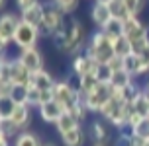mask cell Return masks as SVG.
<instances>
[{"label": "cell", "instance_id": "obj_3", "mask_svg": "<svg viewBox=\"0 0 149 146\" xmlns=\"http://www.w3.org/2000/svg\"><path fill=\"white\" fill-rule=\"evenodd\" d=\"M65 25H67L65 23V14L61 10H57L55 6H49L47 4V8H45V18H43V22H41V25H39L41 37H53L59 29L65 27Z\"/></svg>", "mask_w": 149, "mask_h": 146}, {"label": "cell", "instance_id": "obj_37", "mask_svg": "<svg viewBox=\"0 0 149 146\" xmlns=\"http://www.w3.org/2000/svg\"><path fill=\"white\" fill-rule=\"evenodd\" d=\"M143 95L149 99V80H147V84H145V88H143Z\"/></svg>", "mask_w": 149, "mask_h": 146}, {"label": "cell", "instance_id": "obj_32", "mask_svg": "<svg viewBox=\"0 0 149 146\" xmlns=\"http://www.w3.org/2000/svg\"><path fill=\"white\" fill-rule=\"evenodd\" d=\"M108 6H110L112 18H118V20H126V18H127L126 8H124V2H122V0H112Z\"/></svg>", "mask_w": 149, "mask_h": 146}, {"label": "cell", "instance_id": "obj_15", "mask_svg": "<svg viewBox=\"0 0 149 146\" xmlns=\"http://www.w3.org/2000/svg\"><path fill=\"white\" fill-rule=\"evenodd\" d=\"M31 86H36L37 90H41V92H45V90H53L55 88V84L57 82L53 80V76L45 68H41V70H37V72L31 74Z\"/></svg>", "mask_w": 149, "mask_h": 146}, {"label": "cell", "instance_id": "obj_35", "mask_svg": "<svg viewBox=\"0 0 149 146\" xmlns=\"http://www.w3.org/2000/svg\"><path fill=\"white\" fill-rule=\"evenodd\" d=\"M37 2H39V0H16V6L20 8V12H24V10H28L30 6H33Z\"/></svg>", "mask_w": 149, "mask_h": 146}, {"label": "cell", "instance_id": "obj_5", "mask_svg": "<svg viewBox=\"0 0 149 146\" xmlns=\"http://www.w3.org/2000/svg\"><path fill=\"white\" fill-rule=\"evenodd\" d=\"M39 29L31 23H26V22H20L18 29H16V35H14V45L24 51V49H31V47H37V41H39Z\"/></svg>", "mask_w": 149, "mask_h": 146}, {"label": "cell", "instance_id": "obj_34", "mask_svg": "<svg viewBox=\"0 0 149 146\" xmlns=\"http://www.w3.org/2000/svg\"><path fill=\"white\" fill-rule=\"evenodd\" d=\"M114 146H132V136H122V134H118L114 138Z\"/></svg>", "mask_w": 149, "mask_h": 146}, {"label": "cell", "instance_id": "obj_41", "mask_svg": "<svg viewBox=\"0 0 149 146\" xmlns=\"http://www.w3.org/2000/svg\"><path fill=\"white\" fill-rule=\"evenodd\" d=\"M143 146H149V138H147V140H145V142H143Z\"/></svg>", "mask_w": 149, "mask_h": 146}, {"label": "cell", "instance_id": "obj_9", "mask_svg": "<svg viewBox=\"0 0 149 146\" xmlns=\"http://www.w3.org/2000/svg\"><path fill=\"white\" fill-rule=\"evenodd\" d=\"M18 57H20V60L24 62V66H26L31 74L43 68V55H41V51H39L37 47L24 49V51H20V55H18Z\"/></svg>", "mask_w": 149, "mask_h": 146}, {"label": "cell", "instance_id": "obj_21", "mask_svg": "<svg viewBox=\"0 0 149 146\" xmlns=\"http://www.w3.org/2000/svg\"><path fill=\"white\" fill-rule=\"evenodd\" d=\"M110 41H112V47H114V55L118 58H124V57H127L130 53H134L132 43L127 41L126 37H116V39H110Z\"/></svg>", "mask_w": 149, "mask_h": 146}, {"label": "cell", "instance_id": "obj_25", "mask_svg": "<svg viewBox=\"0 0 149 146\" xmlns=\"http://www.w3.org/2000/svg\"><path fill=\"white\" fill-rule=\"evenodd\" d=\"M134 82V76L130 72H126L124 68L122 70H116V72L112 74V80H110V86L116 90V88H126V86H130Z\"/></svg>", "mask_w": 149, "mask_h": 146}, {"label": "cell", "instance_id": "obj_10", "mask_svg": "<svg viewBox=\"0 0 149 146\" xmlns=\"http://www.w3.org/2000/svg\"><path fill=\"white\" fill-rule=\"evenodd\" d=\"M10 121L20 129V131H30V123H31V107L28 103H22V105H14L12 109V115H10Z\"/></svg>", "mask_w": 149, "mask_h": 146}, {"label": "cell", "instance_id": "obj_31", "mask_svg": "<svg viewBox=\"0 0 149 146\" xmlns=\"http://www.w3.org/2000/svg\"><path fill=\"white\" fill-rule=\"evenodd\" d=\"M28 105L31 109L33 107H39L41 105V90H37L36 86H28Z\"/></svg>", "mask_w": 149, "mask_h": 146}, {"label": "cell", "instance_id": "obj_40", "mask_svg": "<svg viewBox=\"0 0 149 146\" xmlns=\"http://www.w3.org/2000/svg\"><path fill=\"white\" fill-rule=\"evenodd\" d=\"M92 146H106V144H102V142H94Z\"/></svg>", "mask_w": 149, "mask_h": 146}, {"label": "cell", "instance_id": "obj_29", "mask_svg": "<svg viewBox=\"0 0 149 146\" xmlns=\"http://www.w3.org/2000/svg\"><path fill=\"white\" fill-rule=\"evenodd\" d=\"M0 132H4V134H6L8 138H12L14 140L16 136H18V134H20V129H18V127H16L14 123H12V121H10V119H0Z\"/></svg>", "mask_w": 149, "mask_h": 146}, {"label": "cell", "instance_id": "obj_13", "mask_svg": "<svg viewBox=\"0 0 149 146\" xmlns=\"http://www.w3.org/2000/svg\"><path fill=\"white\" fill-rule=\"evenodd\" d=\"M90 20L98 25V29H102L106 23L112 20V12L110 6L104 4V2H94L92 8H90Z\"/></svg>", "mask_w": 149, "mask_h": 146}, {"label": "cell", "instance_id": "obj_22", "mask_svg": "<svg viewBox=\"0 0 149 146\" xmlns=\"http://www.w3.org/2000/svg\"><path fill=\"white\" fill-rule=\"evenodd\" d=\"M106 35L110 39H116V37H124V20H118V18H112L110 22L102 27Z\"/></svg>", "mask_w": 149, "mask_h": 146}, {"label": "cell", "instance_id": "obj_11", "mask_svg": "<svg viewBox=\"0 0 149 146\" xmlns=\"http://www.w3.org/2000/svg\"><path fill=\"white\" fill-rule=\"evenodd\" d=\"M71 66H73V74H74V76H79V78H86V76L92 74L96 62H94L86 53H81V55L73 57V64H71Z\"/></svg>", "mask_w": 149, "mask_h": 146}, {"label": "cell", "instance_id": "obj_30", "mask_svg": "<svg viewBox=\"0 0 149 146\" xmlns=\"http://www.w3.org/2000/svg\"><path fill=\"white\" fill-rule=\"evenodd\" d=\"M132 131H134L135 136H139V138L147 140V138H149V117H143V119H141L137 125H134V127H132Z\"/></svg>", "mask_w": 149, "mask_h": 146}, {"label": "cell", "instance_id": "obj_14", "mask_svg": "<svg viewBox=\"0 0 149 146\" xmlns=\"http://www.w3.org/2000/svg\"><path fill=\"white\" fill-rule=\"evenodd\" d=\"M31 82V72L24 66L20 57L12 58V84H20V86H30Z\"/></svg>", "mask_w": 149, "mask_h": 146}, {"label": "cell", "instance_id": "obj_2", "mask_svg": "<svg viewBox=\"0 0 149 146\" xmlns=\"http://www.w3.org/2000/svg\"><path fill=\"white\" fill-rule=\"evenodd\" d=\"M110 99H112V86L110 84L96 82L94 88H90L88 92L84 94V105H86V109L90 113H98V115L110 103Z\"/></svg>", "mask_w": 149, "mask_h": 146}, {"label": "cell", "instance_id": "obj_19", "mask_svg": "<svg viewBox=\"0 0 149 146\" xmlns=\"http://www.w3.org/2000/svg\"><path fill=\"white\" fill-rule=\"evenodd\" d=\"M12 146H43V142L33 131H24L12 140Z\"/></svg>", "mask_w": 149, "mask_h": 146}, {"label": "cell", "instance_id": "obj_39", "mask_svg": "<svg viewBox=\"0 0 149 146\" xmlns=\"http://www.w3.org/2000/svg\"><path fill=\"white\" fill-rule=\"evenodd\" d=\"M43 146H57L55 142H43Z\"/></svg>", "mask_w": 149, "mask_h": 146}, {"label": "cell", "instance_id": "obj_42", "mask_svg": "<svg viewBox=\"0 0 149 146\" xmlns=\"http://www.w3.org/2000/svg\"><path fill=\"white\" fill-rule=\"evenodd\" d=\"M0 4H2V6H4V4H6V0H0Z\"/></svg>", "mask_w": 149, "mask_h": 146}, {"label": "cell", "instance_id": "obj_18", "mask_svg": "<svg viewBox=\"0 0 149 146\" xmlns=\"http://www.w3.org/2000/svg\"><path fill=\"white\" fill-rule=\"evenodd\" d=\"M84 138H86V134L82 131V127H77L73 131L61 134V144L63 146H84Z\"/></svg>", "mask_w": 149, "mask_h": 146}, {"label": "cell", "instance_id": "obj_28", "mask_svg": "<svg viewBox=\"0 0 149 146\" xmlns=\"http://www.w3.org/2000/svg\"><path fill=\"white\" fill-rule=\"evenodd\" d=\"M79 2L81 0H53V6L67 16V14H73L74 10L79 8Z\"/></svg>", "mask_w": 149, "mask_h": 146}, {"label": "cell", "instance_id": "obj_38", "mask_svg": "<svg viewBox=\"0 0 149 146\" xmlns=\"http://www.w3.org/2000/svg\"><path fill=\"white\" fill-rule=\"evenodd\" d=\"M145 39H147V45H149V25H147V31H145Z\"/></svg>", "mask_w": 149, "mask_h": 146}, {"label": "cell", "instance_id": "obj_23", "mask_svg": "<svg viewBox=\"0 0 149 146\" xmlns=\"http://www.w3.org/2000/svg\"><path fill=\"white\" fill-rule=\"evenodd\" d=\"M112 74H114V70H112L108 64H96L90 76H92V80H94V82H100V84H110Z\"/></svg>", "mask_w": 149, "mask_h": 146}, {"label": "cell", "instance_id": "obj_36", "mask_svg": "<svg viewBox=\"0 0 149 146\" xmlns=\"http://www.w3.org/2000/svg\"><path fill=\"white\" fill-rule=\"evenodd\" d=\"M143 142H145V140L143 138H139V136H132V146H143Z\"/></svg>", "mask_w": 149, "mask_h": 146}, {"label": "cell", "instance_id": "obj_12", "mask_svg": "<svg viewBox=\"0 0 149 146\" xmlns=\"http://www.w3.org/2000/svg\"><path fill=\"white\" fill-rule=\"evenodd\" d=\"M45 8H47V4L37 2V4L30 6L28 10L20 12V20L26 23H31V25H36L39 29V25H41V22H43V18H45Z\"/></svg>", "mask_w": 149, "mask_h": 146}, {"label": "cell", "instance_id": "obj_8", "mask_svg": "<svg viewBox=\"0 0 149 146\" xmlns=\"http://www.w3.org/2000/svg\"><path fill=\"white\" fill-rule=\"evenodd\" d=\"M65 111L67 109H65L57 99H51V101H47V103H43V105L37 107V115H39V119H41L43 123L55 127V123L61 119V115H63Z\"/></svg>", "mask_w": 149, "mask_h": 146}, {"label": "cell", "instance_id": "obj_20", "mask_svg": "<svg viewBox=\"0 0 149 146\" xmlns=\"http://www.w3.org/2000/svg\"><path fill=\"white\" fill-rule=\"evenodd\" d=\"M122 64H124V70L135 78V76H139V70H141V57L137 53H130L127 57L122 58Z\"/></svg>", "mask_w": 149, "mask_h": 146}, {"label": "cell", "instance_id": "obj_24", "mask_svg": "<svg viewBox=\"0 0 149 146\" xmlns=\"http://www.w3.org/2000/svg\"><path fill=\"white\" fill-rule=\"evenodd\" d=\"M8 99L14 103V105H22V103H28V86L12 84V90H10V95H8Z\"/></svg>", "mask_w": 149, "mask_h": 146}, {"label": "cell", "instance_id": "obj_1", "mask_svg": "<svg viewBox=\"0 0 149 146\" xmlns=\"http://www.w3.org/2000/svg\"><path fill=\"white\" fill-rule=\"evenodd\" d=\"M86 55H88L96 64H108L112 58L116 57L114 55V47H112L110 37L106 35L102 29L94 31L88 39V45H86Z\"/></svg>", "mask_w": 149, "mask_h": 146}, {"label": "cell", "instance_id": "obj_6", "mask_svg": "<svg viewBox=\"0 0 149 146\" xmlns=\"http://www.w3.org/2000/svg\"><path fill=\"white\" fill-rule=\"evenodd\" d=\"M20 16L12 14V12H8L0 18V49L2 51H6L8 45L14 43V35H16V29L20 25Z\"/></svg>", "mask_w": 149, "mask_h": 146}, {"label": "cell", "instance_id": "obj_33", "mask_svg": "<svg viewBox=\"0 0 149 146\" xmlns=\"http://www.w3.org/2000/svg\"><path fill=\"white\" fill-rule=\"evenodd\" d=\"M69 111H71V113H73V115L77 117V119H79V123H82V121L86 119V115L90 113V111L86 109V105H84L82 101H79V103H77V105L73 107V109H69Z\"/></svg>", "mask_w": 149, "mask_h": 146}, {"label": "cell", "instance_id": "obj_17", "mask_svg": "<svg viewBox=\"0 0 149 146\" xmlns=\"http://www.w3.org/2000/svg\"><path fill=\"white\" fill-rule=\"evenodd\" d=\"M77 127H81V123H79V119L71 113V111H65L63 115H61V119L55 123V131H57V134H65V132L73 131V129H77Z\"/></svg>", "mask_w": 149, "mask_h": 146}, {"label": "cell", "instance_id": "obj_27", "mask_svg": "<svg viewBox=\"0 0 149 146\" xmlns=\"http://www.w3.org/2000/svg\"><path fill=\"white\" fill-rule=\"evenodd\" d=\"M132 107H134V113L141 117H149V99L143 95V90L135 95V99L132 101Z\"/></svg>", "mask_w": 149, "mask_h": 146}, {"label": "cell", "instance_id": "obj_4", "mask_svg": "<svg viewBox=\"0 0 149 146\" xmlns=\"http://www.w3.org/2000/svg\"><path fill=\"white\" fill-rule=\"evenodd\" d=\"M84 23L77 18H71L69 20V25H67V39H69V45H67V55H81V49L84 45Z\"/></svg>", "mask_w": 149, "mask_h": 146}, {"label": "cell", "instance_id": "obj_26", "mask_svg": "<svg viewBox=\"0 0 149 146\" xmlns=\"http://www.w3.org/2000/svg\"><path fill=\"white\" fill-rule=\"evenodd\" d=\"M124 2V8H126L127 16H134V18H139L145 6H147V0H122Z\"/></svg>", "mask_w": 149, "mask_h": 146}, {"label": "cell", "instance_id": "obj_7", "mask_svg": "<svg viewBox=\"0 0 149 146\" xmlns=\"http://www.w3.org/2000/svg\"><path fill=\"white\" fill-rule=\"evenodd\" d=\"M145 31H147V25L139 18L127 16L126 20H124V37L132 45L139 43V41H145Z\"/></svg>", "mask_w": 149, "mask_h": 146}, {"label": "cell", "instance_id": "obj_16", "mask_svg": "<svg viewBox=\"0 0 149 146\" xmlns=\"http://www.w3.org/2000/svg\"><path fill=\"white\" fill-rule=\"evenodd\" d=\"M90 136H92L94 142L106 144V142L110 140V129H108V125H106L104 121H100V119L92 121V123H90Z\"/></svg>", "mask_w": 149, "mask_h": 146}]
</instances>
